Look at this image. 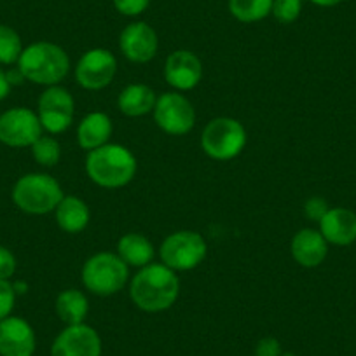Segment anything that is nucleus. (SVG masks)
<instances>
[{"label":"nucleus","mask_w":356,"mask_h":356,"mask_svg":"<svg viewBox=\"0 0 356 356\" xmlns=\"http://www.w3.org/2000/svg\"><path fill=\"white\" fill-rule=\"evenodd\" d=\"M15 302L16 292L13 283L9 280H0V321L11 316L13 309H15Z\"/></svg>","instance_id":"nucleus-27"},{"label":"nucleus","mask_w":356,"mask_h":356,"mask_svg":"<svg viewBox=\"0 0 356 356\" xmlns=\"http://www.w3.org/2000/svg\"><path fill=\"white\" fill-rule=\"evenodd\" d=\"M248 133L232 118H215L201 133V149L215 161H231L245 150Z\"/></svg>","instance_id":"nucleus-6"},{"label":"nucleus","mask_w":356,"mask_h":356,"mask_svg":"<svg viewBox=\"0 0 356 356\" xmlns=\"http://www.w3.org/2000/svg\"><path fill=\"white\" fill-rule=\"evenodd\" d=\"M82 283L95 296L111 297L121 292L129 282V267L118 253L100 252L82 266Z\"/></svg>","instance_id":"nucleus-4"},{"label":"nucleus","mask_w":356,"mask_h":356,"mask_svg":"<svg viewBox=\"0 0 356 356\" xmlns=\"http://www.w3.org/2000/svg\"><path fill=\"white\" fill-rule=\"evenodd\" d=\"M37 115L49 135H60L67 131L74 122L75 102L72 93L63 86H49L37 102Z\"/></svg>","instance_id":"nucleus-9"},{"label":"nucleus","mask_w":356,"mask_h":356,"mask_svg":"<svg viewBox=\"0 0 356 356\" xmlns=\"http://www.w3.org/2000/svg\"><path fill=\"white\" fill-rule=\"evenodd\" d=\"M115 253L128 264V267L142 269V267L152 264L156 250H154L152 241L147 236L138 234V232H128L118 241V252Z\"/></svg>","instance_id":"nucleus-21"},{"label":"nucleus","mask_w":356,"mask_h":356,"mask_svg":"<svg viewBox=\"0 0 356 356\" xmlns=\"http://www.w3.org/2000/svg\"><path fill=\"white\" fill-rule=\"evenodd\" d=\"M302 13V0H275L271 15L283 25L297 22Z\"/></svg>","instance_id":"nucleus-26"},{"label":"nucleus","mask_w":356,"mask_h":356,"mask_svg":"<svg viewBox=\"0 0 356 356\" xmlns=\"http://www.w3.org/2000/svg\"><path fill=\"white\" fill-rule=\"evenodd\" d=\"M207 239L196 231L171 232L159 246L161 262L175 273L196 269L207 259Z\"/></svg>","instance_id":"nucleus-7"},{"label":"nucleus","mask_w":356,"mask_h":356,"mask_svg":"<svg viewBox=\"0 0 356 356\" xmlns=\"http://www.w3.org/2000/svg\"><path fill=\"white\" fill-rule=\"evenodd\" d=\"M309 2L318 8H334V6L341 4L342 0H309Z\"/></svg>","instance_id":"nucleus-34"},{"label":"nucleus","mask_w":356,"mask_h":356,"mask_svg":"<svg viewBox=\"0 0 356 356\" xmlns=\"http://www.w3.org/2000/svg\"><path fill=\"white\" fill-rule=\"evenodd\" d=\"M293 260L302 267H318L328 255V243L318 229H300L290 243Z\"/></svg>","instance_id":"nucleus-16"},{"label":"nucleus","mask_w":356,"mask_h":356,"mask_svg":"<svg viewBox=\"0 0 356 356\" xmlns=\"http://www.w3.org/2000/svg\"><path fill=\"white\" fill-rule=\"evenodd\" d=\"M58 318L65 325H79L86 323V318L89 313L88 297L77 289H68L60 292L54 304Z\"/></svg>","instance_id":"nucleus-22"},{"label":"nucleus","mask_w":356,"mask_h":356,"mask_svg":"<svg viewBox=\"0 0 356 356\" xmlns=\"http://www.w3.org/2000/svg\"><path fill=\"white\" fill-rule=\"evenodd\" d=\"M63 189L56 178L47 173L23 175L13 189V201L30 215H47L63 200Z\"/></svg>","instance_id":"nucleus-5"},{"label":"nucleus","mask_w":356,"mask_h":356,"mask_svg":"<svg viewBox=\"0 0 356 356\" xmlns=\"http://www.w3.org/2000/svg\"><path fill=\"white\" fill-rule=\"evenodd\" d=\"M75 81L88 91L105 89L118 74V58L104 47L86 51L75 65Z\"/></svg>","instance_id":"nucleus-10"},{"label":"nucleus","mask_w":356,"mask_h":356,"mask_svg":"<svg viewBox=\"0 0 356 356\" xmlns=\"http://www.w3.org/2000/svg\"><path fill=\"white\" fill-rule=\"evenodd\" d=\"M164 79L178 93L194 89L203 79L200 56L189 49L173 51L164 63Z\"/></svg>","instance_id":"nucleus-14"},{"label":"nucleus","mask_w":356,"mask_h":356,"mask_svg":"<svg viewBox=\"0 0 356 356\" xmlns=\"http://www.w3.org/2000/svg\"><path fill=\"white\" fill-rule=\"evenodd\" d=\"M255 356H283L282 344L275 337H264L257 342Z\"/></svg>","instance_id":"nucleus-31"},{"label":"nucleus","mask_w":356,"mask_h":356,"mask_svg":"<svg viewBox=\"0 0 356 356\" xmlns=\"http://www.w3.org/2000/svg\"><path fill=\"white\" fill-rule=\"evenodd\" d=\"M13 86L9 84L8 81V75H6L4 70H0V102L6 100L9 95V91H11Z\"/></svg>","instance_id":"nucleus-33"},{"label":"nucleus","mask_w":356,"mask_h":356,"mask_svg":"<svg viewBox=\"0 0 356 356\" xmlns=\"http://www.w3.org/2000/svg\"><path fill=\"white\" fill-rule=\"evenodd\" d=\"M119 49L131 63H149L159 49L156 30L145 22L129 23L119 35Z\"/></svg>","instance_id":"nucleus-13"},{"label":"nucleus","mask_w":356,"mask_h":356,"mask_svg":"<svg viewBox=\"0 0 356 356\" xmlns=\"http://www.w3.org/2000/svg\"><path fill=\"white\" fill-rule=\"evenodd\" d=\"M318 224L328 245L348 246L356 241V213L348 208H330Z\"/></svg>","instance_id":"nucleus-17"},{"label":"nucleus","mask_w":356,"mask_h":356,"mask_svg":"<svg viewBox=\"0 0 356 356\" xmlns=\"http://www.w3.org/2000/svg\"><path fill=\"white\" fill-rule=\"evenodd\" d=\"M275 0H229V13L241 23H257L273 11Z\"/></svg>","instance_id":"nucleus-23"},{"label":"nucleus","mask_w":356,"mask_h":356,"mask_svg":"<svg viewBox=\"0 0 356 356\" xmlns=\"http://www.w3.org/2000/svg\"><path fill=\"white\" fill-rule=\"evenodd\" d=\"M42 131L37 112L26 107L9 108L0 115V142L8 147H32Z\"/></svg>","instance_id":"nucleus-11"},{"label":"nucleus","mask_w":356,"mask_h":356,"mask_svg":"<svg viewBox=\"0 0 356 356\" xmlns=\"http://www.w3.org/2000/svg\"><path fill=\"white\" fill-rule=\"evenodd\" d=\"M180 280L177 273L163 262H152L138 269L129 280V297L145 313H163L177 302Z\"/></svg>","instance_id":"nucleus-1"},{"label":"nucleus","mask_w":356,"mask_h":356,"mask_svg":"<svg viewBox=\"0 0 356 356\" xmlns=\"http://www.w3.org/2000/svg\"><path fill=\"white\" fill-rule=\"evenodd\" d=\"M37 348L32 325L19 316L0 321V356H33Z\"/></svg>","instance_id":"nucleus-15"},{"label":"nucleus","mask_w":356,"mask_h":356,"mask_svg":"<svg viewBox=\"0 0 356 356\" xmlns=\"http://www.w3.org/2000/svg\"><path fill=\"white\" fill-rule=\"evenodd\" d=\"M18 68L26 81L39 86H58L70 72V58L67 51L53 42H33L23 49Z\"/></svg>","instance_id":"nucleus-3"},{"label":"nucleus","mask_w":356,"mask_h":356,"mask_svg":"<svg viewBox=\"0 0 356 356\" xmlns=\"http://www.w3.org/2000/svg\"><path fill=\"white\" fill-rule=\"evenodd\" d=\"M112 2H114V8L119 15L136 18L149 9L152 0H112Z\"/></svg>","instance_id":"nucleus-28"},{"label":"nucleus","mask_w":356,"mask_h":356,"mask_svg":"<svg viewBox=\"0 0 356 356\" xmlns=\"http://www.w3.org/2000/svg\"><path fill=\"white\" fill-rule=\"evenodd\" d=\"M154 121L161 131L171 136H184L196 124V108L178 91H168L157 97L152 111Z\"/></svg>","instance_id":"nucleus-8"},{"label":"nucleus","mask_w":356,"mask_h":356,"mask_svg":"<svg viewBox=\"0 0 356 356\" xmlns=\"http://www.w3.org/2000/svg\"><path fill=\"white\" fill-rule=\"evenodd\" d=\"M22 37L15 29L8 25H0V63L15 65L18 63L23 53Z\"/></svg>","instance_id":"nucleus-24"},{"label":"nucleus","mask_w":356,"mask_h":356,"mask_svg":"<svg viewBox=\"0 0 356 356\" xmlns=\"http://www.w3.org/2000/svg\"><path fill=\"white\" fill-rule=\"evenodd\" d=\"M16 273V257L11 250L0 246V280H11Z\"/></svg>","instance_id":"nucleus-30"},{"label":"nucleus","mask_w":356,"mask_h":356,"mask_svg":"<svg viewBox=\"0 0 356 356\" xmlns=\"http://www.w3.org/2000/svg\"><path fill=\"white\" fill-rule=\"evenodd\" d=\"M32 156L37 164L44 168H53L60 163L61 159V147L56 138L53 136H40L32 147Z\"/></svg>","instance_id":"nucleus-25"},{"label":"nucleus","mask_w":356,"mask_h":356,"mask_svg":"<svg viewBox=\"0 0 356 356\" xmlns=\"http://www.w3.org/2000/svg\"><path fill=\"white\" fill-rule=\"evenodd\" d=\"M102 337L91 325H67L54 339L51 356H102Z\"/></svg>","instance_id":"nucleus-12"},{"label":"nucleus","mask_w":356,"mask_h":356,"mask_svg":"<svg viewBox=\"0 0 356 356\" xmlns=\"http://www.w3.org/2000/svg\"><path fill=\"white\" fill-rule=\"evenodd\" d=\"M328 210H330V207H328L327 201L320 196L309 197V200L304 203V215L313 222H320L321 218L327 215Z\"/></svg>","instance_id":"nucleus-29"},{"label":"nucleus","mask_w":356,"mask_h":356,"mask_svg":"<svg viewBox=\"0 0 356 356\" xmlns=\"http://www.w3.org/2000/svg\"><path fill=\"white\" fill-rule=\"evenodd\" d=\"M114 124L105 112H89L77 126V143L81 149L91 150L111 143Z\"/></svg>","instance_id":"nucleus-18"},{"label":"nucleus","mask_w":356,"mask_h":356,"mask_svg":"<svg viewBox=\"0 0 356 356\" xmlns=\"http://www.w3.org/2000/svg\"><path fill=\"white\" fill-rule=\"evenodd\" d=\"M6 75H8V81H9V84H11V86H19V84H23V81H26L25 75H23V72L19 70L18 67L8 70V72H6Z\"/></svg>","instance_id":"nucleus-32"},{"label":"nucleus","mask_w":356,"mask_h":356,"mask_svg":"<svg viewBox=\"0 0 356 356\" xmlns=\"http://www.w3.org/2000/svg\"><path fill=\"white\" fill-rule=\"evenodd\" d=\"M138 163L128 147L119 143L107 145L88 152L86 173L89 180L104 189H121L136 177Z\"/></svg>","instance_id":"nucleus-2"},{"label":"nucleus","mask_w":356,"mask_h":356,"mask_svg":"<svg viewBox=\"0 0 356 356\" xmlns=\"http://www.w3.org/2000/svg\"><path fill=\"white\" fill-rule=\"evenodd\" d=\"M157 97L147 84H129L118 97V108L128 118H142L156 107Z\"/></svg>","instance_id":"nucleus-20"},{"label":"nucleus","mask_w":356,"mask_h":356,"mask_svg":"<svg viewBox=\"0 0 356 356\" xmlns=\"http://www.w3.org/2000/svg\"><path fill=\"white\" fill-rule=\"evenodd\" d=\"M58 227L68 234H79L88 227L91 220V211L84 200L77 196H63L54 210Z\"/></svg>","instance_id":"nucleus-19"}]
</instances>
